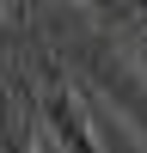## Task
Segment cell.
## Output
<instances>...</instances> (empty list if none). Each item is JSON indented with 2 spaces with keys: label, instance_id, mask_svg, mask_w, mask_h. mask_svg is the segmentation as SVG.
I'll use <instances>...</instances> for the list:
<instances>
[{
  "label": "cell",
  "instance_id": "cell-2",
  "mask_svg": "<svg viewBox=\"0 0 147 153\" xmlns=\"http://www.w3.org/2000/svg\"><path fill=\"white\" fill-rule=\"evenodd\" d=\"M104 12H117V19H147V0H98Z\"/></svg>",
  "mask_w": 147,
  "mask_h": 153
},
{
  "label": "cell",
  "instance_id": "cell-1",
  "mask_svg": "<svg viewBox=\"0 0 147 153\" xmlns=\"http://www.w3.org/2000/svg\"><path fill=\"white\" fill-rule=\"evenodd\" d=\"M43 135L61 153H104L92 135V117H86V98L74 92L68 80H49L43 86Z\"/></svg>",
  "mask_w": 147,
  "mask_h": 153
}]
</instances>
